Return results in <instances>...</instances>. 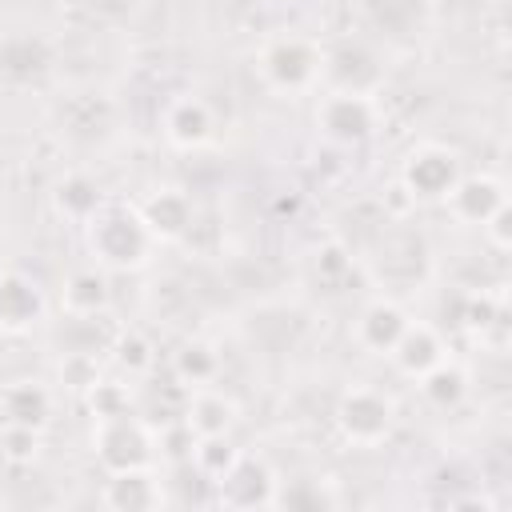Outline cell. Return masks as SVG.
I'll return each instance as SVG.
<instances>
[{
	"label": "cell",
	"mask_w": 512,
	"mask_h": 512,
	"mask_svg": "<svg viewBox=\"0 0 512 512\" xmlns=\"http://www.w3.org/2000/svg\"><path fill=\"white\" fill-rule=\"evenodd\" d=\"M260 80L280 96H304L324 80V48L304 32H276L256 48Z\"/></svg>",
	"instance_id": "6da1fadb"
},
{
	"label": "cell",
	"mask_w": 512,
	"mask_h": 512,
	"mask_svg": "<svg viewBox=\"0 0 512 512\" xmlns=\"http://www.w3.org/2000/svg\"><path fill=\"white\" fill-rule=\"evenodd\" d=\"M84 232H88L92 256L104 268H116V272H128V268L148 264V252L156 248V240L148 236L140 212L136 208H124V204H104L84 224Z\"/></svg>",
	"instance_id": "7a4b0ae2"
},
{
	"label": "cell",
	"mask_w": 512,
	"mask_h": 512,
	"mask_svg": "<svg viewBox=\"0 0 512 512\" xmlns=\"http://www.w3.org/2000/svg\"><path fill=\"white\" fill-rule=\"evenodd\" d=\"M332 420L352 448H380L396 428V404L372 384H352L348 392H340Z\"/></svg>",
	"instance_id": "3957f363"
},
{
	"label": "cell",
	"mask_w": 512,
	"mask_h": 512,
	"mask_svg": "<svg viewBox=\"0 0 512 512\" xmlns=\"http://www.w3.org/2000/svg\"><path fill=\"white\" fill-rule=\"evenodd\" d=\"M380 124V108H376V96L368 92H344V88H332L320 96L316 104V128L324 140L332 144H364Z\"/></svg>",
	"instance_id": "277c9868"
},
{
	"label": "cell",
	"mask_w": 512,
	"mask_h": 512,
	"mask_svg": "<svg viewBox=\"0 0 512 512\" xmlns=\"http://www.w3.org/2000/svg\"><path fill=\"white\" fill-rule=\"evenodd\" d=\"M92 452L104 464V472L152 468V436H148V428L132 412L96 420V428H92Z\"/></svg>",
	"instance_id": "5b68a950"
},
{
	"label": "cell",
	"mask_w": 512,
	"mask_h": 512,
	"mask_svg": "<svg viewBox=\"0 0 512 512\" xmlns=\"http://www.w3.org/2000/svg\"><path fill=\"white\" fill-rule=\"evenodd\" d=\"M460 176V156L444 144H416L400 164V188L412 200H444Z\"/></svg>",
	"instance_id": "8992f818"
},
{
	"label": "cell",
	"mask_w": 512,
	"mask_h": 512,
	"mask_svg": "<svg viewBox=\"0 0 512 512\" xmlns=\"http://www.w3.org/2000/svg\"><path fill=\"white\" fill-rule=\"evenodd\" d=\"M160 132L164 140L176 148V152H196L204 148L212 136H216V116L208 108V100L184 92V96H172L160 112Z\"/></svg>",
	"instance_id": "52a82bcc"
},
{
	"label": "cell",
	"mask_w": 512,
	"mask_h": 512,
	"mask_svg": "<svg viewBox=\"0 0 512 512\" xmlns=\"http://www.w3.org/2000/svg\"><path fill=\"white\" fill-rule=\"evenodd\" d=\"M48 312V300H44V288L28 276V272H0V332H32Z\"/></svg>",
	"instance_id": "ba28073f"
},
{
	"label": "cell",
	"mask_w": 512,
	"mask_h": 512,
	"mask_svg": "<svg viewBox=\"0 0 512 512\" xmlns=\"http://www.w3.org/2000/svg\"><path fill=\"white\" fill-rule=\"evenodd\" d=\"M440 204L448 208L452 220L480 228L500 204H508V192H504V180H500V176L480 172V176H460V180L452 184V192H448Z\"/></svg>",
	"instance_id": "9c48e42d"
},
{
	"label": "cell",
	"mask_w": 512,
	"mask_h": 512,
	"mask_svg": "<svg viewBox=\"0 0 512 512\" xmlns=\"http://www.w3.org/2000/svg\"><path fill=\"white\" fill-rule=\"evenodd\" d=\"M216 484H220V504H228V508H268L280 480L272 476V468L264 460L240 452V460Z\"/></svg>",
	"instance_id": "30bf717a"
},
{
	"label": "cell",
	"mask_w": 512,
	"mask_h": 512,
	"mask_svg": "<svg viewBox=\"0 0 512 512\" xmlns=\"http://www.w3.org/2000/svg\"><path fill=\"white\" fill-rule=\"evenodd\" d=\"M140 220H144V228H148V236L156 240V244H176V240H184L188 232H192V220H196V208H192V200H188V192H180V188H160V192H152L148 200H140Z\"/></svg>",
	"instance_id": "8fae6325"
},
{
	"label": "cell",
	"mask_w": 512,
	"mask_h": 512,
	"mask_svg": "<svg viewBox=\"0 0 512 512\" xmlns=\"http://www.w3.org/2000/svg\"><path fill=\"white\" fill-rule=\"evenodd\" d=\"M404 328H408V312H404L396 300L380 296V300H372V304L360 308L352 336H356V344H360L364 352L388 356V352L396 348V340L404 336Z\"/></svg>",
	"instance_id": "7c38bea8"
},
{
	"label": "cell",
	"mask_w": 512,
	"mask_h": 512,
	"mask_svg": "<svg viewBox=\"0 0 512 512\" xmlns=\"http://www.w3.org/2000/svg\"><path fill=\"white\" fill-rule=\"evenodd\" d=\"M240 408L232 396H224L220 388H192L188 400H184V412H180V424L192 432V436H228L232 424H236Z\"/></svg>",
	"instance_id": "4fadbf2b"
},
{
	"label": "cell",
	"mask_w": 512,
	"mask_h": 512,
	"mask_svg": "<svg viewBox=\"0 0 512 512\" xmlns=\"http://www.w3.org/2000/svg\"><path fill=\"white\" fill-rule=\"evenodd\" d=\"M448 356L444 348V336L432 328V324H412L404 328V336L396 340V348L388 352V360L396 364V372H404L408 380H420L428 368H436L440 360Z\"/></svg>",
	"instance_id": "5bb4252c"
},
{
	"label": "cell",
	"mask_w": 512,
	"mask_h": 512,
	"mask_svg": "<svg viewBox=\"0 0 512 512\" xmlns=\"http://www.w3.org/2000/svg\"><path fill=\"white\" fill-rule=\"evenodd\" d=\"M164 492L160 480L152 476V468H128V472H108L104 484V504L116 512H148L160 508Z\"/></svg>",
	"instance_id": "9a60e30c"
},
{
	"label": "cell",
	"mask_w": 512,
	"mask_h": 512,
	"mask_svg": "<svg viewBox=\"0 0 512 512\" xmlns=\"http://www.w3.org/2000/svg\"><path fill=\"white\" fill-rule=\"evenodd\" d=\"M60 304H64V312H68V316H76V320L104 316V312H108V304H112L108 272H104V268H76V272L64 280Z\"/></svg>",
	"instance_id": "2e32d148"
},
{
	"label": "cell",
	"mask_w": 512,
	"mask_h": 512,
	"mask_svg": "<svg viewBox=\"0 0 512 512\" xmlns=\"http://www.w3.org/2000/svg\"><path fill=\"white\" fill-rule=\"evenodd\" d=\"M0 412H4V424H28V428H40L52 420V392L36 380H16L0 392Z\"/></svg>",
	"instance_id": "e0dca14e"
},
{
	"label": "cell",
	"mask_w": 512,
	"mask_h": 512,
	"mask_svg": "<svg viewBox=\"0 0 512 512\" xmlns=\"http://www.w3.org/2000/svg\"><path fill=\"white\" fill-rule=\"evenodd\" d=\"M216 376H220V352L212 348V344H204V340H184L176 352H172V380L180 384V388H208V384H216Z\"/></svg>",
	"instance_id": "ac0fdd59"
},
{
	"label": "cell",
	"mask_w": 512,
	"mask_h": 512,
	"mask_svg": "<svg viewBox=\"0 0 512 512\" xmlns=\"http://www.w3.org/2000/svg\"><path fill=\"white\" fill-rule=\"evenodd\" d=\"M52 200H56L60 216H68V220H76V224H88V220L104 208V192H100V184H96L92 176H84V172L64 176V180L56 184Z\"/></svg>",
	"instance_id": "d6986e66"
},
{
	"label": "cell",
	"mask_w": 512,
	"mask_h": 512,
	"mask_svg": "<svg viewBox=\"0 0 512 512\" xmlns=\"http://www.w3.org/2000/svg\"><path fill=\"white\" fill-rule=\"evenodd\" d=\"M420 396L432 404V408H460L464 404V396H468V372L460 368V364H452L448 356L436 364V368H428L420 380Z\"/></svg>",
	"instance_id": "ffe728a7"
},
{
	"label": "cell",
	"mask_w": 512,
	"mask_h": 512,
	"mask_svg": "<svg viewBox=\"0 0 512 512\" xmlns=\"http://www.w3.org/2000/svg\"><path fill=\"white\" fill-rule=\"evenodd\" d=\"M188 460L196 464L200 476H208L212 484L240 460V448L228 440V436H196L192 448H188Z\"/></svg>",
	"instance_id": "44dd1931"
},
{
	"label": "cell",
	"mask_w": 512,
	"mask_h": 512,
	"mask_svg": "<svg viewBox=\"0 0 512 512\" xmlns=\"http://www.w3.org/2000/svg\"><path fill=\"white\" fill-rule=\"evenodd\" d=\"M0 456L8 464H32L40 456V428L28 424H4L0 428Z\"/></svg>",
	"instance_id": "7402d4cb"
},
{
	"label": "cell",
	"mask_w": 512,
	"mask_h": 512,
	"mask_svg": "<svg viewBox=\"0 0 512 512\" xmlns=\"http://www.w3.org/2000/svg\"><path fill=\"white\" fill-rule=\"evenodd\" d=\"M88 408H92V420H108V416H124L132 412V396L124 384H112V380H96L88 392Z\"/></svg>",
	"instance_id": "603a6c76"
},
{
	"label": "cell",
	"mask_w": 512,
	"mask_h": 512,
	"mask_svg": "<svg viewBox=\"0 0 512 512\" xmlns=\"http://www.w3.org/2000/svg\"><path fill=\"white\" fill-rule=\"evenodd\" d=\"M60 380H64L68 388H76V392H88V388L100 380V372H96V356H88V352H72V356H64V360H60Z\"/></svg>",
	"instance_id": "cb8c5ba5"
},
{
	"label": "cell",
	"mask_w": 512,
	"mask_h": 512,
	"mask_svg": "<svg viewBox=\"0 0 512 512\" xmlns=\"http://www.w3.org/2000/svg\"><path fill=\"white\" fill-rule=\"evenodd\" d=\"M116 360L128 368V372H148L152 368V344L140 336V332H124L120 340H116Z\"/></svg>",
	"instance_id": "d4e9b609"
},
{
	"label": "cell",
	"mask_w": 512,
	"mask_h": 512,
	"mask_svg": "<svg viewBox=\"0 0 512 512\" xmlns=\"http://www.w3.org/2000/svg\"><path fill=\"white\" fill-rule=\"evenodd\" d=\"M272 504H288V508H320L332 504V496H324L320 488H312V480H292L288 492H276Z\"/></svg>",
	"instance_id": "484cf974"
},
{
	"label": "cell",
	"mask_w": 512,
	"mask_h": 512,
	"mask_svg": "<svg viewBox=\"0 0 512 512\" xmlns=\"http://www.w3.org/2000/svg\"><path fill=\"white\" fill-rule=\"evenodd\" d=\"M508 220H512V212H508V204H500L484 224H480V232H484V240L496 248V252H508L512 248V232H508Z\"/></svg>",
	"instance_id": "4316f807"
},
{
	"label": "cell",
	"mask_w": 512,
	"mask_h": 512,
	"mask_svg": "<svg viewBox=\"0 0 512 512\" xmlns=\"http://www.w3.org/2000/svg\"><path fill=\"white\" fill-rule=\"evenodd\" d=\"M348 268H352V256H348L344 244H324L316 252V272L320 276H336V272H348Z\"/></svg>",
	"instance_id": "83f0119b"
},
{
	"label": "cell",
	"mask_w": 512,
	"mask_h": 512,
	"mask_svg": "<svg viewBox=\"0 0 512 512\" xmlns=\"http://www.w3.org/2000/svg\"><path fill=\"white\" fill-rule=\"evenodd\" d=\"M0 144H4V132H0Z\"/></svg>",
	"instance_id": "f1b7e54d"
}]
</instances>
